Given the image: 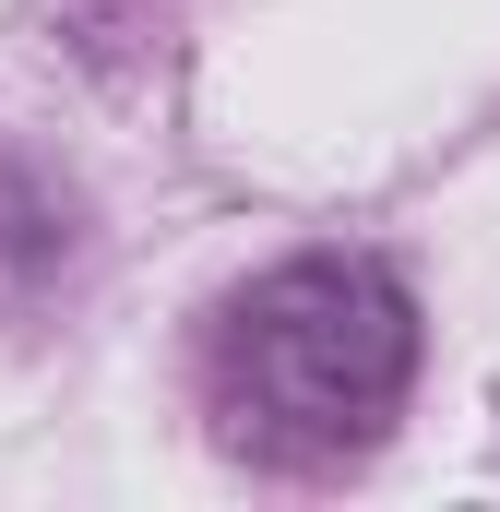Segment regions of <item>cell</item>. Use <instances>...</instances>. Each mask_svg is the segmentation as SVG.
Segmentation results:
<instances>
[{
    "label": "cell",
    "mask_w": 500,
    "mask_h": 512,
    "mask_svg": "<svg viewBox=\"0 0 500 512\" xmlns=\"http://www.w3.org/2000/svg\"><path fill=\"white\" fill-rule=\"evenodd\" d=\"M417 382V298L358 251L274 262L215 334V405L250 453L322 465L381 441V417Z\"/></svg>",
    "instance_id": "cell-1"
},
{
    "label": "cell",
    "mask_w": 500,
    "mask_h": 512,
    "mask_svg": "<svg viewBox=\"0 0 500 512\" xmlns=\"http://www.w3.org/2000/svg\"><path fill=\"white\" fill-rule=\"evenodd\" d=\"M60 251H72V215H60L24 167H0V298H36V286L60 274Z\"/></svg>",
    "instance_id": "cell-2"
}]
</instances>
